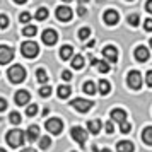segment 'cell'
<instances>
[{
    "mask_svg": "<svg viewBox=\"0 0 152 152\" xmlns=\"http://www.w3.org/2000/svg\"><path fill=\"white\" fill-rule=\"evenodd\" d=\"M72 67L75 70H80L84 67V56L82 55H75L72 58Z\"/></svg>",
    "mask_w": 152,
    "mask_h": 152,
    "instance_id": "7402d4cb",
    "label": "cell"
},
{
    "mask_svg": "<svg viewBox=\"0 0 152 152\" xmlns=\"http://www.w3.org/2000/svg\"><path fill=\"white\" fill-rule=\"evenodd\" d=\"M74 152H75V151H74Z\"/></svg>",
    "mask_w": 152,
    "mask_h": 152,
    "instance_id": "f5cc1de1",
    "label": "cell"
},
{
    "mask_svg": "<svg viewBox=\"0 0 152 152\" xmlns=\"http://www.w3.org/2000/svg\"><path fill=\"white\" fill-rule=\"evenodd\" d=\"M7 75H9V80L14 84H21L24 79H26V70L22 65H12L9 67L7 70Z\"/></svg>",
    "mask_w": 152,
    "mask_h": 152,
    "instance_id": "7a4b0ae2",
    "label": "cell"
},
{
    "mask_svg": "<svg viewBox=\"0 0 152 152\" xmlns=\"http://www.w3.org/2000/svg\"><path fill=\"white\" fill-rule=\"evenodd\" d=\"M96 91H97V86L92 82V80H87V82L84 84V92H86V94H94Z\"/></svg>",
    "mask_w": 152,
    "mask_h": 152,
    "instance_id": "d4e9b609",
    "label": "cell"
},
{
    "mask_svg": "<svg viewBox=\"0 0 152 152\" xmlns=\"http://www.w3.org/2000/svg\"><path fill=\"white\" fill-rule=\"evenodd\" d=\"M26 138H28L29 142L38 140V138H39V128H38L36 125H31V126L28 128V132H26Z\"/></svg>",
    "mask_w": 152,
    "mask_h": 152,
    "instance_id": "9a60e30c",
    "label": "cell"
},
{
    "mask_svg": "<svg viewBox=\"0 0 152 152\" xmlns=\"http://www.w3.org/2000/svg\"><path fill=\"white\" fill-rule=\"evenodd\" d=\"M103 56L106 58V62L110 63H116L118 60V50L115 48V46H106V48L103 50Z\"/></svg>",
    "mask_w": 152,
    "mask_h": 152,
    "instance_id": "30bf717a",
    "label": "cell"
},
{
    "mask_svg": "<svg viewBox=\"0 0 152 152\" xmlns=\"http://www.w3.org/2000/svg\"><path fill=\"white\" fill-rule=\"evenodd\" d=\"M111 120L113 121H118V123H123V121H126V113H125L123 110H113L111 111Z\"/></svg>",
    "mask_w": 152,
    "mask_h": 152,
    "instance_id": "2e32d148",
    "label": "cell"
},
{
    "mask_svg": "<svg viewBox=\"0 0 152 152\" xmlns=\"http://www.w3.org/2000/svg\"><path fill=\"white\" fill-rule=\"evenodd\" d=\"M70 106L75 108L79 113H87V111L92 108V101H89V99H82V97H77V99H74V101L70 103Z\"/></svg>",
    "mask_w": 152,
    "mask_h": 152,
    "instance_id": "8992f818",
    "label": "cell"
},
{
    "mask_svg": "<svg viewBox=\"0 0 152 152\" xmlns=\"http://www.w3.org/2000/svg\"><path fill=\"white\" fill-rule=\"evenodd\" d=\"M149 45H151V48H152V39H149Z\"/></svg>",
    "mask_w": 152,
    "mask_h": 152,
    "instance_id": "681fc988",
    "label": "cell"
},
{
    "mask_svg": "<svg viewBox=\"0 0 152 152\" xmlns=\"http://www.w3.org/2000/svg\"><path fill=\"white\" fill-rule=\"evenodd\" d=\"M9 120H10V123H12V125H19V123H21V115H19L17 111H12V113H10V116H9Z\"/></svg>",
    "mask_w": 152,
    "mask_h": 152,
    "instance_id": "f546056e",
    "label": "cell"
},
{
    "mask_svg": "<svg viewBox=\"0 0 152 152\" xmlns=\"http://www.w3.org/2000/svg\"><path fill=\"white\" fill-rule=\"evenodd\" d=\"M94 152H111L110 149H96V147H94Z\"/></svg>",
    "mask_w": 152,
    "mask_h": 152,
    "instance_id": "f6af8a7d",
    "label": "cell"
},
{
    "mask_svg": "<svg viewBox=\"0 0 152 152\" xmlns=\"http://www.w3.org/2000/svg\"><path fill=\"white\" fill-rule=\"evenodd\" d=\"M7 26H9V17L5 14H0V28L5 29Z\"/></svg>",
    "mask_w": 152,
    "mask_h": 152,
    "instance_id": "e575fe53",
    "label": "cell"
},
{
    "mask_svg": "<svg viewBox=\"0 0 152 152\" xmlns=\"http://www.w3.org/2000/svg\"><path fill=\"white\" fill-rule=\"evenodd\" d=\"M7 144L10 145V147H21L22 144H24V140H26V133L22 130H19V128H14V130L7 132Z\"/></svg>",
    "mask_w": 152,
    "mask_h": 152,
    "instance_id": "6da1fadb",
    "label": "cell"
},
{
    "mask_svg": "<svg viewBox=\"0 0 152 152\" xmlns=\"http://www.w3.org/2000/svg\"><path fill=\"white\" fill-rule=\"evenodd\" d=\"M142 138L147 145H152V126H147L144 132H142Z\"/></svg>",
    "mask_w": 152,
    "mask_h": 152,
    "instance_id": "603a6c76",
    "label": "cell"
},
{
    "mask_svg": "<svg viewBox=\"0 0 152 152\" xmlns=\"http://www.w3.org/2000/svg\"><path fill=\"white\" fill-rule=\"evenodd\" d=\"M104 128H106V133H110V135H113V132H115V125H113V121H108Z\"/></svg>",
    "mask_w": 152,
    "mask_h": 152,
    "instance_id": "74e56055",
    "label": "cell"
},
{
    "mask_svg": "<svg viewBox=\"0 0 152 152\" xmlns=\"http://www.w3.org/2000/svg\"><path fill=\"white\" fill-rule=\"evenodd\" d=\"M149 56H151L149 48H145V46H138V48H135V58H137L138 62H147Z\"/></svg>",
    "mask_w": 152,
    "mask_h": 152,
    "instance_id": "5bb4252c",
    "label": "cell"
},
{
    "mask_svg": "<svg viewBox=\"0 0 152 152\" xmlns=\"http://www.w3.org/2000/svg\"><path fill=\"white\" fill-rule=\"evenodd\" d=\"M15 4H26V2H28V0H14Z\"/></svg>",
    "mask_w": 152,
    "mask_h": 152,
    "instance_id": "7dc6e473",
    "label": "cell"
},
{
    "mask_svg": "<svg viewBox=\"0 0 152 152\" xmlns=\"http://www.w3.org/2000/svg\"><path fill=\"white\" fill-rule=\"evenodd\" d=\"M138 22H140V15L138 14H130L128 15V24H130V26L135 28V26H138Z\"/></svg>",
    "mask_w": 152,
    "mask_h": 152,
    "instance_id": "4dcf8cb0",
    "label": "cell"
},
{
    "mask_svg": "<svg viewBox=\"0 0 152 152\" xmlns=\"http://www.w3.org/2000/svg\"><path fill=\"white\" fill-rule=\"evenodd\" d=\"M19 21L21 22H29L31 21V14H29V12H22V14L19 15Z\"/></svg>",
    "mask_w": 152,
    "mask_h": 152,
    "instance_id": "8d00e7d4",
    "label": "cell"
},
{
    "mask_svg": "<svg viewBox=\"0 0 152 152\" xmlns=\"http://www.w3.org/2000/svg\"><path fill=\"white\" fill-rule=\"evenodd\" d=\"M133 144H132L130 140H121V142H118L116 145V152H133Z\"/></svg>",
    "mask_w": 152,
    "mask_h": 152,
    "instance_id": "e0dca14e",
    "label": "cell"
},
{
    "mask_svg": "<svg viewBox=\"0 0 152 152\" xmlns=\"http://www.w3.org/2000/svg\"><path fill=\"white\" fill-rule=\"evenodd\" d=\"M58 96L62 97V99H67L70 96V87L69 86H60L58 87Z\"/></svg>",
    "mask_w": 152,
    "mask_h": 152,
    "instance_id": "484cf974",
    "label": "cell"
},
{
    "mask_svg": "<svg viewBox=\"0 0 152 152\" xmlns=\"http://www.w3.org/2000/svg\"><path fill=\"white\" fill-rule=\"evenodd\" d=\"M111 89V84L108 82V80H99V84H97V91H99V94H108Z\"/></svg>",
    "mask_w": 152,
    "mask_h": 152,
    "instance_id": "ffe728a7",
    "label": "cell"
},
{
    "mask_svg": "<svg viewBox=\"0 0 152 152\" xmlns=\"http://www.w3.org/2000/svg\"><path fill=\"white\" fill-rule=\"evenodd\" d=\"M0 152H7V151H5V149H0Z\"/></svg>",
    "mask_w": 152,
    "mask_h": 152,
    "instance_id": "f907efd6",
    "label": "cell"
},
{
    "mask_svg": "<svg viewBox=\"0 0 152 152\" xmlns=\"http://www.w3.org/2000/svg\"><path fill=\"white\" fill-rule=\"evenodd\" d=\"M14 58V50L10 46L0 45V65H7L9 62H12Z\"/></svg>",
    "mask_w": 152,
    "mask_h": 152,
    "instance_id": "ba28073f",
    "label": "cell"
},
{
    "mask_svg": "<svg viewBox=\"0 0 152 152\" xmlns=\"http://www.w3.org/2000/svg\"><path fill=\"white\" fill-rule=\"evenodd\" d=\"M21 152H36L34 149H31V147H28V149H22Z\"/></svg>",
    "mask_w": 152,
    "mask_h": 152,
    "instance_id": "bcb514c9",
    "label": "cell"
},
{
    "mask_svg": "<svg viewBox=\"0 0 152 152\" xmlns=\"http://www.w3.org/2000/svg\"><path fill=\"white\" fill-rule=\"evenodd\" d=\"M145 82H147V86H149V87H152V70H149V72H147V75H145Z\"/></svg>",
    "mask_w": 152,
    "mask_h": 152,
    "instance_id": "f35d334b",
    "label": "cell"
},
{
    "mask_svg": "<svg viewBox=\"0 0 152 152\" xmlns=\"http://www.w3.org/2000/svg\"><path fill=\"white\" fill-rule=\"evenodd\" d=\"M126 82H128V86H130L132 89H140L144 80H142V75H140L138 70H132L130 74L126 75Z\"/></svg>",
    "mask_w": 152,
    "mask_h": 152,
    "instance_id": "5b68a950",
    "label": "cell"
},
{
    "mask_svg": "<svg viewBox=\"0 0 152 152\" xmlns=\"http://www.w3.org/2000/svg\"><path fill=\"white\" fill-rule=\"evenodd\" d=\"M144 28H145V31H149V33H151V31H152V19H147V21L144 22Z\"/></svg>",
    "mask_w": 152,
    "mask_h": 152,
    "instance_id": "60d3db41",
    "label": "cell"
},
{
    "mask_svg": "<svg viewBox=\"0 0 152 152\" xmlns=\"http://www.w3.org/2000/svg\"><path fill=\"white\" fill-rule=\"evenodd\" d=\"M77 12H79V15H86V12H87V10H86V9H84L82 5H80V7H79V10H77Z\"/></svg>",
    "mask_w": 152,
    "mask_h": 152,
    "instance_id": "ee69618b",
    "label": "cell"
},
{
    "mask_svg": "<svg viewBox=\"0 0 152 152\" xmlns=\"http://www.w3.org/2000/svg\"><path fill=\"white\" fill-rule=\"evenodd\" d=\"M92 63L96 65V69L99 70L101 74H108V72L111 70V65L106 62V60H99V62H97V60H92Z\"/></svg>",
    "mask_w": 152,
    "mask_h": 152,
    "instance_id": "ac0fdd59",
    "label": "cell"
},
{
    "mask_svg": "<svg viewBox=\"0 0 152 152\" xmlns=\"http://www.w3.org/2000/svg\"><path fill=\"white\" fill-rule=\"evenodd\" d=\"M91 36V29L89 28H82L80 29V31H79V38H80V39H87V38H89Z\"/></svg>",
    "mask_w": 152,
    "mask_h": 152,
    "instance_id": "1f68e13d",
    "label": "cell"
},
{
    "mask_svg": "<svg viewBox=\"0 0 152 152\" xmlns=\"http://www.w3.org/2000/svg\"><path fill=\"white\" fill-rule=\"evenodd\" d=\"M120 130H121V133H128V132L132 130V126L128 121H123V123H120Z\"/></svg>",
    "mask_w": 152,
    "mask_h": 152,
    "instance_id": "d590c367",
    "label": "cell"
},
{
    "mask_svg": "<svg viewBox=\"0 0 152 152\" xmlns=\"http://www.w3.org/2000/svg\"><path fill=\"white\" fill-rule=\"evenodd\" d=\"M118 21H120V15H118L116 10L110 9V10H106V12H104V22H106L108 26H115Z\"/></svg>",
    "mask_w": 152,
    "mask_h": 152,
    "instance_id": "4fadbf2b",
    "label": "cell"
},
{
    "mask_svg": "<svg viewBox=\"0 0 152 152\" xmlns=\"http://www.w3.org/2000/svg\"><path fill=\"white\" fill-rule=\"evenodd\" d=\"M22 34L28 36V38H31V36H34V34H36V28H34V26H31V24H28L26 28L22 29Z\"/></svg>",
    "mask_w": 152,
    "mask_h": 152,
    "instance_id": "4316f807",
    "label": "cell"
},
{
    "mask_svg": "<svg viewBox=\"0 0 152 152\" xmlns=\"http://www.w3.org/2000/svg\"><path fill=\"white\" fill-rule=\"evenodd\" d=\"M63 2H72V0H63Z\"/></svg>",
    "mask_w": 152,
    "mask_h": 152,
    "instance_id": "816d5d0a",
    "label": "cell"
},
{
    "mask_svg": "<svg viewBox=\"0 0 152 152\" xmlns=\"http://www.w3.org/2000/svg\"><path fill=\"white\" fill-rule=\"evenodd\" d=\"M72 55H74V48H72V46H69V45L62 46V50H60V56H62L63 60H69Z\"/></svg>",
    "mask_w": 152,
    "mask_h": 152,
    "instance_id": "44dd1931",
    "label": "cell"
},
{
    "mask_svg": "<svg viewBox=\"0 0 152 152\" xmlns=\"http://www.w3.org/2000/svg\"><path fill=\"white\" fill-rule=\"evenodd\" d=\"M29 99H31V94H29L28 91H24V89L17 91V92H15V96H14L15 104H19V106H24V104H28V103H29Z\"/></svg>",
    "mask_w": 152,
    "mask_h": 152,
    "instance_id": "7c38bea8",
    "label": "cell"
},
{
    "mask_svg": "<svg viewBox=\"0 0 152 152\" xmlns=\"http://www.w3.org/2000/svg\"><path fill=\"white\" fill-rule=\"evenodd\" d=\"M45 126H46V130H48L50 133L58 135V133L63 130V121L60 120V118H50V120H46Z\"/></svg>",
    "mask_w": 152,
    "mask_h": 152,
    "instance_id": "277c9868",
    "label": "cell"
},
{
    "mask_svg": "<svg viewBox=\"0 0 152 152\" xmlns=\"http://www.w3.org/2000/svg\"><path fill=\"white\" fill-rule=\"evenodd\" d=\"M41 39H43V43H45V45L51 46V45H55V43H56L58 34H56V31H53V29H46V31H43Z\"/></svg>",
    "mask_w": 152,
    "mask_h": 152,
    "instance_id": "8fae6325",
    "label": "cell"
},
{
    "mask_svg": "<svg viewBox=\"0 0 152 152\" xmlns=\"http://www.w3.org/2000/svg\"><path fill=\"white\" fill-rule=\"evenodd\" d=\"M62 79L63 80H72V74H70V70H63Z\"/></svg>",
    "mask_w": 152,
    "mask_h": 152,
    "instance_id": "ab89813d",
    "label": "cell"
},
{
    "mask_svg": "<svg viewBox=\"0 0 152 152\" xmlns=\"http://www.w3.org/2000/svg\"><path fill=\"white\" fill-rule=\"evenodd\" d=\"M70 135H72V138H74L79 145H84L86 140H87V132L84 130L82 126H74V128L70 130Z\"/></svg>",
    "mask_w": 152,
    "mask_h": 152,
    "instance_id": "52a82bcc",
    "label": "cell"
},
{
    "mask_svg": "<svg viewBox=\"0 0 152 152\" xmlns=\"http://www.w3.org/2000/svg\"><path fill=\"white\" fill-rule=\"evenodd\" d=\"M36 79H38L39 84H46L48 82V74H46L43 69H38L36 70Z\"/></svg>",
    "mask_w": 152,
    "mask_h": 152,
    "instance_id": "cb8c5ba5",
    "label": "cell"
},
{
    "mask_svg": "<svg viewBox=\"0 0 152 152\" xmlns=\"http://www.w3.org/2000/svg\"><path fill=\"white\" fill-rule=\"evenodd\" d=\"M56 19L62 22H67L72 19V15H74V12H72V9L67 7V5H60V7H56Z\"/></svg>",
    "mask_w": 152,
    "mask_h": 152,
    "instance_id": "9c48e42d",
    "label": "cell"
},
{
    "mask_svg": "<svg viewBox=\"0 0 152 152\" xmlns=\"http://www.w3.org/2000/svg\"><path fill=\"white\" fill-rule=\"evenodd\" d=\"M87 130H89L92 135H97V133L101 132V121H99V120H91V121H87Z\"/></svg>",
    "mask_w": 152,
    "mask_h": 152,
    "instance_id": "d6986e66",
    "label": "cell"
},
{
    "mask_svg": "<svg viewBox=\"0 0 152 152\" xmlns=\"http://www.w3.org/2000/svg\"><path fill=\"white\" fill-rule=\"evenodd\" d=\"M21 53L26 56V58H34V56H38V53H39V46H38L34 41H24L21 45Z\"/></svg>",
    "mask_w": 152,
    "mask_h": 152,
    "instance_id": "3957f363",
    "label": "cell"
},
{
    "mask_svg": "<svg viewBox=\"0 0 152 152\" xmlns=\"http://www.w3.org/2000/svg\"><path fill=\"white\" fill-rule=\"evenodd\" d=\"M50 144H51V140H50L48 135H43V137L39 138V149H48Z\"/></svg>",
    "mask_w": 152,
    "mask_h": 152,
    "instance_id": "f1b7e54d",
    "label": "cell"
},
{
    "mask_svg": "<svg viewBox=\"0 0 152 152\" xmlns=\"http://www.w3.org/2000/svg\"><path fill=\"white\" fill-rule=\"evenodd\" d=\"M36 113H38V106L36 104H29V108H26V115L28 116H34Z\"/></svg>",
    "mask_w": 152,
    "mask_h": 152,
    "instance_id": "d6a6232c",
    "label": "cell"
},
{
    "mask_svg": "<svg viewBox=\"0 0 152 152\" xmlns=\"http://www.w3.org/2000/svg\"><path fill=\"white\" fill-rule=\"evenodd\" d=\"M79 2H80V4H86V2H89V0H79Z\"/></svg>",
    "mask_w": 152,
    "mask_h": 152,
    "instance_id": "c3c4849f",
    "label": "cell"
},
{
    "mask_svg": "<svg viewBox=\"0 0 152 152\" xmlns=\"http://www.w3.org/2000/svg\"><path fill=\"white\" fill-rule=\"evenodd\" d=\"M7 110V101L4 97H0V111H5Z\"/></svg>",
    "mask_w": 152,
    "mask_h": 152,
    "instance_id": "b9f144b4",
    "label": "cell"
},
{
    "mask_svg": "<svg viewBox=\"0 0 152 152\" xmlns=\"http://www.w3.org/2000/svg\"><path fill=\"white\" fill-rule=\"evenodd\" d=\"M145 9H147V12H149V14H152V0H149V2L145 4Z\"/></svg>",
    "mask_w": 152,
    "mask_h": 152,
    "instance_id": "7bdbcfd3",
    "label": "cell"
},
{
    "mask_svg": "<svg viewBox=\"0 0 152 152\" xmlns=\"http://www.w3.org/2000/svg\"><path fill=\"white\" fill-rule=\"evenodd\" d=\"M39 94H41V97H48L51 94V87L50 86H43L41 89H39Z\"/></svg>",
    "mask_w": 152,
    "mask_h": 152,
    "instance_id": "836d02e7",
    "label": "cell"
},
{
    "mask_svg": "<svg viewBox=\"0 0 152 152\" xmlns=\"http://www.w3.org/2000/svg\"><path fill=\"white\" fill-rule=\"evenodd\" d=\"M46 17H48V10H46L45 7L38 9V12H36V19H38V21H45Z\"/></svg>",
    "mask_w": 152,
    "mask_h": 152,
    "instance_id": "83f0119b",
    "label": "cell"
}]
</instances>
